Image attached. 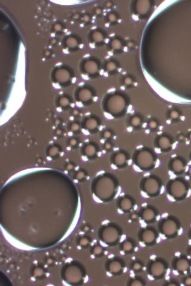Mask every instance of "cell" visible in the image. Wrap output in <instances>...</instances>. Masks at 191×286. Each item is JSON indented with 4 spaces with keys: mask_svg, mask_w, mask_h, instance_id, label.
<instances>
[{
    "mask_svg": "<svg viewBox=\"0 0 191 286\" xmlns=\"http://www.w3.org/2000/svg\"><path fill=\"white\" fill-rule=\"evenodd\" d=\"M134 159L136 165L141 169L150 171L153 169L156 165L157 156L152 149L145 147L137 150Z\"/></svg>",
    "mask_w": 191,
    "mask_h": 286,
    "instance_id": "6da1fadb",
    "label": "cell"
},
{
    "mask_svg": "<svg viewBox=\"0 0 191 286\" xmlns=\"http://www.w3.org/2000/svg\"><path fill=\"white\" fill-rule=\"evenodd\" d=\"M162 183L157 176L149 175L143 178L141 181L140 188L148 197L157 196L161 190Z\"/></svg>",
    "mask_w": 191,
    "mask_h": 286,
    "instance_id": "7a4b0ae2",
    "label": "cell"
},
{
    "mask_svg": "<svg viewBox=\"0 0 191 286\" xmlns=\"http://www.w3.org/2000/svg\"><path fill=\"white\" fill-rule=\"evenodd\" d=\"M167 190L169 195L174 198L185 197L188 191L186 183L180 179H174L170 181L167 185Z\"/></svg>",
    "mask_w": 191,
    "mask_h": 286,
    "instance_id": "3957f363",
    "label": "cell"
},
{
    "mask_svg": "<svg viewBox=\"0 0 191 286\" xmlns=\"http://www.w3.org/2000/svg\"><path fill=\"white\" fill-rule=\"evenodd\" d=\"M147 273L153 278H160L166 271V266L160 259H153L147 265Z\"/></svg>",
    "mask_w": 191,
    "mask_h": 286,
    "instance_id": "277c9868",
    "label": "cell"
},
{
    "mask_svg": "<svg viewBox=\"0 0 191 286\" xmlns=\"http://www.w3.org/2000/svg\"><path fill=\"white\" fill-rule=\"evenodd\" d=\"M157 231L152 226H148L140 229L139 239L140 242L147 246H152L158 238Z\"/></svg>",
    "mask_w": 191,
    "mask_h": 286,
    "instance_id": "5b68a950",
    "label": "cell"
},
{
    "mask_svg": "<svg viewBox=\"0 0 191 286\" xmlns=\"http://www.w3.org/2000/svg\"><path fill=\"white\" fill-rule=\"evenodd\" d=\"M158 230L162 234L172 235L177 231V224L170 219H164L158 223Z\"/></svg>",
    "mask_w": 191,
    "mask_h": 286,
    "instance_id": "8992f818",
    "label": "cell"
},
{
    "mask_svg": "<svg viewBox=\"0 0 191 286\" xmlns=\"http://www.w3.org/2000/svg\"><path fill=\"white\" fill-rule=\"evenodd\" d=\"M155 147L163 152L170 150L173 145L172 138L167 135H160L155 138L154 142Z\"/></svg>",
    "mask_w": 191,
    "mask_h": 286,
    "instance_id": "52a82bcc",
    "label": "cell"
},
{
    "mask_svg": "<svg viewBox=\"0 0 191 286\" xmlns=\"http://www.w3.org/2000/svg\"><path fill=\"white\" fill-rule=\"evenodd\" d=\"M158 215L157 210L152 205H147L143 207L140 212V218L147 223H152L155 221Z\"/></svg>",
    "mask_w": 191,
    "mask_h": 286,
    "instance_id": "ba28073f",
    "label": "cell"
},
{
    "mask_svg": "<svg viewBox=\"0 0 191 286\" xmlns=\"http://www.w3.org/2000/svg\"><path fill=\"white\" fill-rule=\"evenodd\" d=\"M169 168L174 173H181L185 170V162L183 160L176 157L170 161Z\"/></svg>",
    "mask_w": 191,
    "mask_h": 286,
    "instance_id": "9c48e42d",
    "label": "cell"
},
{
    "mask_svg": "<svg viewBox=\"0 0 191 286\" xmlns=\"http://www.w3.org/2000/svg\"><path fill=\"white\" fill-rule=\"evenodd\" d=\"M176 267L179 271H185L189 267V263L186 260L181 259L177 261Z\"/></svg>",
    "mask_w": 191,
    "mask_h": 286,
    "instance_id": "30bf717a",
    "label": "cell"
},
{
    "mask_svg": "<svg viewBox=\"0 0 191 286\" xmlns=\"http://www.w3.org/2000/svg\"><path fill=\"white\" fill-rule=\"evenodd\" d=\"M109 265V269L112 273H118L121 269V265L119 261H111Z\"/></svg>",
    "mask_w": 191,
    "mask_h": 286,
    "instance_id": "8fae6325",
    "label": "cell"
},
{
    "mask_svg": "<svg viewBox=\"0 0 191 286\" xmlns=\"http://www.w3.org/2000/svg\"><path fill=\"white\" fill-rule=\"evenodd\" d=\"M122 248L123 249V250H124L126 252H130L134 248L133 243L130 242V241H126L124 243Z\"/></svg>",
    "mask_w": 191,
    "mask_h": 286,
    "instance_id": "7c38bea8",
    "label": "cell"
},
{
    "mask_svg": "<svg viewBox=\"0 0 191 286\" xmlns=\"http://www.w3.org/2000/svg\"><path fill=\"white\" fill-rule=\"evenodd\" d=\"M143 268V264L140 261H136L134 263L132 268L136 272H140Z\"/></svg>",
    "mask_w": 191,
    "mask_h": 286,
    "instance_id": "4fadbf2b",
    "label": "cell"
},
{
    "mask_svg": "<svg viewBox=\"0 0 191 286\" xmlns=\"http://www.w3.org/2000/svg\"><path fill=\"white\" fill-rule=\"evenodd\" d=\"M148 125L151 129H155L158 127V123L157 121H155V120H151L148 123Z\"/></svg>",
    "mask_w": 191,
    "mask_h": 286,
    "instance_id": "5bb4252c",
    "label": "cell"
},
{
    "mask_svg": "<svg viewBox=\"0 0 191 286\" xmlns=\"http://www.w3.org/2000/svg\"><path fill=\"white\" fill-rule=\"evenodd\" d=\"M169 116L173 119H175L178 118V116H179V113H178V112L176 111V110H172V112L170 113Z\"/></svg>",
    "mask_w": 191,
    "mask_h": 286,
    "instance_id": "9a60e30c",
    "label": "cell"
},
{
    "mask_svg": "<svg viewBox=\"0 0 191 286\" xmlns=\"http://www.w3.org/2000/svg\"><path fill=\"white\" fill-rule=\"evenodd\" d=\"M185 282H186V284L188 285L191 284V278H188L185 281Z\"/></svg>",
    "mask_w": 191,
    "mask_h": 286,
    "instance_id": "2e32d148",
    "label": "cell"
},
{
    "mask_svg": "<svg viewBox=\"0 0 191 286\" xmlns=\"http://www.w3.org/2000/svg\"><path fill=\"white\" fill-rule=\"evenodd\" d=\"M188 173L189 176L191 177V166L189 168V169H188Z\"/></svg>",
    "mask_w": 191,
    "mask_h": 286,
    "instance_id": "e0dca14e",
    "label": "cell"
},
{
    "mask_svg": "<svg viewBox=\"0 0 191 286\" xmlns=\"http://www.w3.org/2000/svg\"><path fill=\"white\" fill-rule=\"evenodd\" d=\"M189 138L191 140V134L190 135V137H189Z\"/></svg>",
    "mask_w": 191,
    "mask_h": 286,
    "instance_id": "ac0fdd59",
    "label": "cell"
},
{
    "mask_svg": "<svg viewBox=\"0 0 191 286\" xmlns=\"http://www.w3.org/2000/svg\"></svg>",
    "mask_w": 191,
    "mask_h": 286,
    "instance_id": "d6986e66",
    "label": "cell"
}]
</instances>
